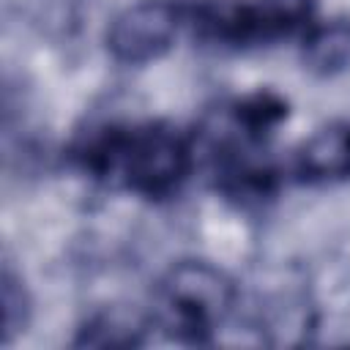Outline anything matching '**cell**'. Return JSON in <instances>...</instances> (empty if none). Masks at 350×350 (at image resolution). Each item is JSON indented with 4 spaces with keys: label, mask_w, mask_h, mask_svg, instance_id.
Instances as JSON below:
<instances>
[{
    "label": "cell",
    "mask_w": 350,
    "mask_h": 350,
    "mask_svg": "<svg viewBox=\"0 0 350 350\" xmlns=\"http://www.w3.org/2000/svg\"><path fill=\"white\" fill-rule=\"evenodd\" d=\"M30 317V298L19 276L11 271V265L3 268V342H14L19 331H25Z\"/></svg>",
    "instance_id": "cell-8"
},
{
    "label": "cell",
    "mask_w": 350,
    "mask_h": 350,
    "mask_svg": "<svg viewBox=\"0 0 350 350\" xmlns=\"http://www.w3.org/2000/svg\"><path fill=\"white\" fill-rule=\"evenodd\" d=\"M85 172L148 200L172 197L194 167V142L167 123L104 126L79 148Z\"/></svg>",
    "instance_id": "cell-1"
},
{
    "label": "cell",
    "mask_w": 350,
    "mask_h": 350,
    "mask_svg": "<svg viewBox=\"0 0 350 350\" xmlns=\"http://www.w3.org/2000/svg\"><path fill=\"white\" fill-rule=\"evenodd\" d=\"M186 8L172 0H139L123 8L107 30V49L118 63L142 66L159 60L175 41Z\"/></svg>",
    "instance_id": "cell-3"
},
{
    "label": "cell",
    "mask_w": 350,
    "mask_h": 350,
    "mask_svg": "<svg viewBox=\"0 0 350 350\" xmlns=\"http://www.w3.org/2000/svg\"><path fill=\"white\" fill-rule=\"evenodd\" d=\"M314 0H230L224 11V46H249L309 30Z\"/></svg>",
    "instance_id": "cell-4"
},
{
    "label": "cell",
    "mask_w": 350,
    "mask_h": 350,
    "mask_svg": "<svg viewBox=\"0 0 350 350\" xmlns=\"http://www.w3.org/2000/svg\"><path fill=\"white\" fill-rule=\"evenodd\" d=\"M235 301L238 290L221 268L180 260L159 279L153 320L178 342L205 345L230 320Z\"/></svg>",
    "instance_id": "cell-2"
},
{
    "label": "cell",
    "mask_w": 350,
    "mask_h": 350,
    "mask_svg": "<svg viewBox=\"0 0 350 350\" xmlns=\"http://www.w3.org/2000/svg\"><path fill=\"white\" fill-rule=\"evenodd\" d=\"M293 172L301 183L323 186L350 180V120L317 129L295 153Z\"/></svg>",
    "instance_id": "cell-5"
},
{
    "label": "cell",
    "mask_w": 350,
    "mask_h": 350,
    "mask_svg": "<svg viewBox=\"0 0 350 350\" xmlns=\"http://www.w3.org/2000/svg\"><path fill=\"white\" fill-rule=\"evenodd\" d=\"M145 328H148L145 320L137 317L134 312L109 309V312H98L90 320H85V325L79 328V336L74 339V345H90V347H134V345H142Z\"/></svg>",
    "instance_id": "cell-7"
},
{
    "label": "cell",
    "mask_w": 350,
    "mask_h": 350,
    "mask_svg": "<svg viewBox=\"0 0 350 350\" xmlns=\"http://www.w3.org/2000/svg\"><path fill=\"white\" fill-rule=\"evenodd\" d=\"M304 63L314 74L331 77L350 66V19L314 25L304 36Z\"/></svg>",
    "instance_id": "cell-6"
}]
</instances>
